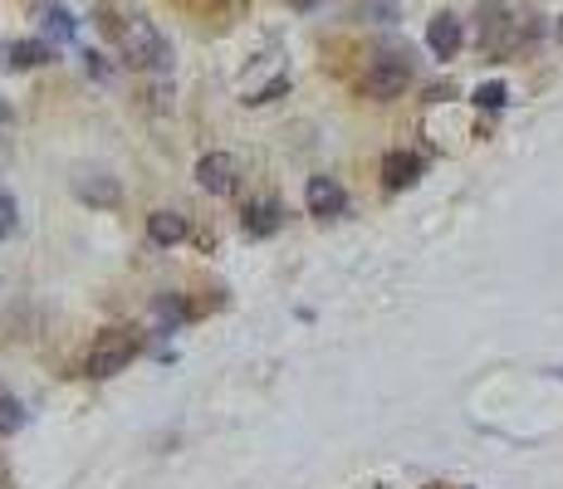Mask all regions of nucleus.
Masks as SVG:
<instances>
[{"label": "nucleus", "instance_id": "17", "mask_svg": "<svg viewBox=\"0 0 563 489\" xmlns=\"http://www.w3.org/2000/svg\"><path fill=\"white\" fill-rule=\"evenodd\" d=\"M289 5H314V0H289Z\"/></svg>", "mask_w": 563, "mask_h": 489}, {"label": "nucleus", "instance_id": "14", "mask_svg": "<svg viewBox=\"0 0 563 489\" xmlns=\"http://www.w3.org/2000/svg\"><path fill=\"white\" fill-rule=\"evenodd\" d=\"M158 318L167 323V328H177V323L187 318V303L182 299H158Z\"/></svg>", "mask_w": 563, "mask_h": 489}, {"label": "nucleus", "instance_id": "3", "mask_svg": "<svg viewBox=\"0 0 563 489\" xmlns=\"http://www.w3.org/2000/svg\"><path fill=\"white\" fill-rule=\"evenodd\" d=\"M123 54L138 68H167L172 64V45L162 39L158 25H148V20H133V25L123 29Z\"/></svg>", "mask_w": 563, "mask_h": 489}, {"label": "nucleus", "instance_id": "18", "mask_svg": "<svg viewBox=\"0 0 563 489\" xmlns=\"http://www.w3.org/2000/svg\"><path fill=\"white\" fill-rule=\"evenodd\" d=\"M559 39H563V20H559Z\"/></svg>", "mask_w": 563, "mask_h": 489}, {"label": "nucleus", "instance_id": "19", "mask_svg": "<svg viewBox=\"0 0 563 489\" xmlns=\"http://www.w3.org/2000/svg\"><path fill=\"white\" fill-rule=\"evenodd\" d=\"M559 377H563V367H559Z\"/></svg>", "mask_w": 563, "mask_h": 489}, {"label": "nucleus", "instance_id": "7", "mask_svg": "<svg viewBox=\"0 0 563 489\" xmlns=\"http://www.w3.org/2000/svg\"><path fill=\"white\" fill-rule=\"evenodd\" d=\"M416 176H422V156L416 152H387L383 156V181L392 186V191H406Z\"/></svg>", "mask_w": 563, "mask_h": 489}, {"label": "nucleus", "instance_id": "16", "mask_svg": "<svg viewBox=\"0 0 563 489\" xmlns=\"http://www.w3.org/2000/svg\"><path fill=\"white\" fill-rule=\"evenodd\" d=\"M50 35H74V15L64 5H50Z\"/></svg>", "mask_w": 563, "mask_h": 489}, {"label": "nucleus", "instance_id": "15", "mask_svg": "<svg viewBox=\"0 0 563 489\" xmlns=\"http://www.w3.org/2000/svg\"><path fill=\"white\" fill-rule=\"evenodd\" d=\"M15 225H21V215H15V201L0 191V240H5V235H15Z\"/></svg>", "mask_w": 563, "mask_h": 489}, {"label": "nucleus", "instance_id": "4", "mask_svg": "<svg viewBox=\"0 0 563 489\" xmlns=\"http://www.w3.org/2000/svg\"><path fill=\"white\" fill-rule=\"evenodd\" d=\"M304 201H309V215H318V221H338V215H348V191L334 181V176H309Z\"/></svg>", "mask_w": 563, "mask_h": 489}, {"label": "nucleus", "instance_id": "10", "mask_svg": "<svg viewBox=\"0 0 563 489\" xmlns=\"http://www.w3.org/2000/svg\"><path fill=\"white\" fill-rule=\"evenodd\" d=\"M246 230H250V235H275V230H279V205H275V201L246 205Z\"/></svg>", "mask_w": 563, "mask_h": 489}, {"label": "nucleus", "instance_id": "5", "mask_svg": "<svg viewBox=\"0 0 563 489\" xmlns=\"http://www.w3.org/2000/svg\"><path fill=\"white\" fill-rule=\"evenodd\" d=\"M426 45H431L436 59H455L465 45V25L461 15H451V10H441V15H431V25H426Z\"/></svg>", "mask_w": 563, "mask_h": 489}, {"label": "nucleus", "instance_id": "6", "mask_svg": "<svg viewBox=\"0 0 563 489\" xmlns=\"http://www.w3.org/2000/svg\"><path fill=\"white\" fill-rule=\"evenodd\" d=\"M197 181H201V191H211V196L236 191V156L207 152V156L197 162Z\"/></svg>", "mask_w": 563, "mask_h": 489}, {"label": "nucleus", "instance_id": "13", "mask_svg": "<svg viewBox=\"0 0 563 489\" xmlns=\"http://www.w3.org/2000/svg\"><path fill=\"white\" fill-rule=\"evenodd\" d=\"M471 98H475V108H485V113H495V108H504V103H510V88H504V84H480Z\"/></svg>", "mask_w": 563, "mask_h": 489}, {"label": "nucleus", "instance_id": "2", "mask_svg": "<svg viewBox=\"0 0 563 489\" xmlns=\"http://www.w3.org/2000/svg\"><path fill=\"white\" fill-rule=\"evenodd\" d=\"M138 352H142V342H138V333H133V328L103 333V338L93 342V352H89V377H118V372L128 367Z\"/></svg>", "mask_w": 563, "mask_h": 489}, {"label": "nucleus", "instance_id": "12", "mask_svg": "<svg viewBox=\"0 0 563 489\" xmlns=\"http://www.w3.org/2000/svg\"><path fill=\"white\" fill-rule=\"evenodd\" d=\"M25 426V406L15 397H0V436H15Z\"/></svg>", "mask_w": 563, "mask_h": 489}, {"label": "nucleus", "instance_id": "1", "mask_svg": "<svg viewBox=\"0 0 563 489\" xmlns=\"http://www.w3.org/2000/svg\"><path fill=\"white\" fill-rule=\"evenodd\" d=\"M406 84H412V64H406L402 54H377L373 64H367V74H363V98H373V103H392V98L406 93Z\"/></svg>", "mask_w": 563, "mask_h": 489}, {"label": "nucleus", "instance_id": "8", "mask_svg": "<svg viewBox=\"0 0 563 489\" xmlns=\"http://www.w3.org/2000/svg\"><path fill=\"white\" fill-rule=\"evenodd\" d=\"M148 240H152V244H182V240H187V215H177V211H152V215H148Z\"/></svg>", "mask_w": 563, "mask_h": 489}, {"label": "nucleus", "instance_id": "9", "mask_svg": "<svg viewBox=\"0 0 563 489\" xmlns=\"http://www.w3.org/2000/svg\"><path fill=\"white\" fill-rule=\"evenodd\" d=\"M5 64H11V68L50 64V45H40V39H25V45H5Z\"/></svg>", "mask_w": 563, "mask_h": 489}, {"label": "nucleus", "instance_id": "11", "mask_svg": "<svg viewBox=\"0 0 563 489\" xmlns=\"http://www.w3.org/2000/svg\"><path fill=\"white\" fill-rule=\"evenodd\" d=\"M79 196L84 201H93V205H118V181H109V176H84L79 181Z\"/></svg>", "mask_w": 563, "mask_h": 489}]
</instances>
